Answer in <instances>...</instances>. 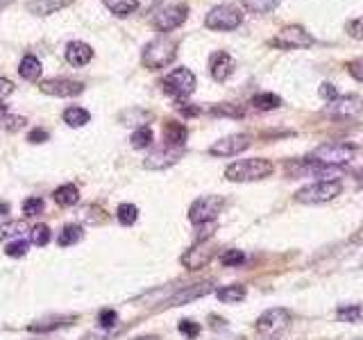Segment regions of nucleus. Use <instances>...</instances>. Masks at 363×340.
<instances>
[{
    "instance_id": "nucleus-39",
    "label": "nucleus",
    "mask_w": 363,
    "mask_h": 340,
    "mask_svg": "<svg viewBox=\"0 0 363 340\" xmlns=\"http://www.w3.org/2000/svg\"><path fill=\"white\" fill-rule=\"evenodd\" d=\"M44 200L42 198H27L23 202V213L25 215H39V213H44Z\"/></svg>"
},
{
    "instance_id": "nucleus-3",
    "label": "nucleus",
    "mask_w": 363,
    "mask_h": 340,
    "mask_svg": "<svg viewBox=\"0 0 363 340\" xmlns=\"http://www.w3.org/2000/svg\"><path fill=\"white\" fill-rule=\"evenodd\" d=\"M177 57V44L173 39L168 37H159L148 41L144 46V53H141V61L144 66L150 70H159V68H166L175 61Z\"/></svg>"
},
{
    "instance_id": "nucleus-13",
    "label": "nucleus",
    "mask_w": 363,
    "mask_h": 340,
    "mask_svg": "<svg viewBox=\"0 0 363 340\" xmlns=\"http://www.w3.org/2000/svg\"><path fill=\"white\" fill-rule=\"evenodd\" d=\"M325 111L329 116L336 118H355L363 113V98L357 94H348V96H338L336 100L327 102Z\"/></svg>"
},
{
    "instance_id": "nucleus-22",
    "label": "nucleus",
    "mask_w": 363,
    "mask_h": 340,
    "mask_svg": "<svg viewBox=\"0 0 363 340\" xmlns=\"http://www.w3.org/2000/svg\"><path fill=\"white\" fill-rule=\"evenodd\" d=\"M216 297L223 304H238V302H243L246 297H248V288L243 284H229V286L218 288Z\"/></svg>"
},
{
    "instance_id": "nucleus-11",
    "label": "nucleus",
    "mask_w": 363,
    "mask_h": 340,
    "mask_svg": "<svg viewBox=\"0 0 363 340\" xmlns=\"http://www.w3.org/2000/svg\"><path fill=\"white\" fill-rule=\"evenodd\" d=\"M250 146H252L250 134H229V137L218 139L209 148V154H214V157H236V154L246 152Z\"/></svg>"
},
{
    "instance_id": "nucleus-48",
    "label": "nucleus",
    "mask_w": 363,
    "mask_h": 340,
    "mask_svg": "<svg viewBox=\"0 0 363 340\" xmlns=\"http://www.w3.org/2000/svg\"><path fill=\"white\" fill-rule=\"evenodd\" d=\"M132 340H159L157 336H139V338H132Z\"/></svg>"
},
{
    "instance_id": "nucleus-21",
    "label": "nucleus",
    "mask_w": 363,
    "mask_h": 340,
    "mask_svg": "<svg viewBox=\"0 0 363 340\" xmlns=\"http://www.w3.org/2000/svg\"><path fill=\"white\" fill-rule=\"evenodd\" d=\"M75 315H57V317H46V320H39L34 325H30L27 329L32 334H48V332H55V329H62V327H68L73 325Z\"/></svg>"
},
{
    "instance_id": "nucleus-40",
    "label": "nucleus",
    "mask_w": 363,
    "mask_h": 340,
    "mask_svg": "<svg viewBox=\"0 0 363 340\" xmlns=\"http://www.w3.org/2000/svg\"><path fill=\"white\" fill-rule=\"evenodd\" d=\"M345 32L352 37V39H357V41H363V16L361 18H352L345 23Z\"/></svg>"
},
{
    "instance_id": "nucleus-9",
    "label": "nucleus",
    "mask_w": 363,
    "mask_h": 340,
    "mask_svg": "<svg viewBox=\"0 0 363 340\" xmlns=\"http://www.w3.org/2000/svg\"><path fill=\"white\" fill-rule=\"evenodd\" d=\"M288 325H291V311L288 308H281V306L268 308V311H264L257 317V332L266 338L279 336Z\"/></svg>"
},
{
    "instance_id": "nucleus-24",
    "label": "nucleus",
    "mask_w": 363,
    "mask_h": 340,
    "mask_svg": "<svg viewBox=\"0 0 363 340\" xmlns=\"http://www.w3.org/2000/svg\"><path fill=\"white\" fill-rule=\"evenodd\" d=\"M18 75H21L25 82H37L42 77V61H39L34 55H25L18 64Z\"/></svg>"
},
{
    "instance_id": "nucleus-8",
    "label": "nucleus",
    "mask_w": 363,
    "mask_h": 340,
    "mask_svg": "<svg viewBox=\"0 0 363 340\" xmlns=\"http://www.w3.org/2000/svg\"><path fill=\"white\" fill-rule=\"evenodd\" d=\"M314 41L316 39L311 37L302 25H286V27H281L277 37H272L268 44L279 50H298V48H311Z\"/></svg>"
},
{
    "instance_id": "nucleus-32",
    "label": "nucleus",
    "mask_w": 363,
    "mask_h": 340,
    "mask_svg": "<svg viewBox=\"0 0 363 340\" xmlns=\"http://www.w3.org/2000/svg\"><path fill=\"white\" fill-rule=\"evenodd\" d=\"M279 3L281 0H243V5L252 14H268V12H272V9H277Z\"/></svg>"
},
{
    "instance_id": "nucleus-46",
    "label": "nucleus",
    "mask_w": 363,
    "mask_h": 340,
    "mask_svg": "<svg viewBox=\"0 0 363 340\" xmlns=\"http://www.w3.org/2000/svg\"><path fill=\"white\" fill-rule=\"evenodd\" d=\"M14 94V82L7 77H0V102Z\"/></svg>"
},
{
    "instance_id": "nucleus-25",
    "label": "nucleus",
    "mask_w": 363,
    "mask_h": 340,
    "mask_svg": "<svg viewBox=\"0 0 363 340\" xmlns=\"http://www.w3.org/2000/svg\"><path fill=\"white\" fill-rule=\"evenodd\" d=\"M53 200L59 204V207H75L79 202V191L75 184H64L53 193Z\"/></svg>"
},
{
    "instance_id": "nucleus-44",
    "label": "nucleus",
    "mask_w": 363,
    "mask_h": 340,
    "mask_svg": "<svg viewBox=\"0 0 363 340\" xmlns=\"http://www.w3.org/2000/svg\"><path fill=\"white\" fill-rule=\"evenodd\" d=\"M318 94H320L322 100H327V102H331V100L338 98V91H336L334 84H331V82H322L320 89H318Z\"/></svg>"
},
{
    "instance_id": "nucleus-30",
    "label": "nucleus",
    "mask_w": 363,
    "mask_h": 340,
    "mask_svg": "<svg viewBox=\"0 0 363 340\" xmlns=\"http://www.w3.org/2000/svg\"><path fill=\"white\" fill-rule=\"evenodd\" d=\"M250 105L255 107L257 111H272V109H277L281 105V98L275 96V94H257V96H252Z\"/></svg>"
},
{
    "instance_id": "nucleus-23",
    "label": "nucleus",
    "mask_w": 363,
    "mask_h": 340,
    "mask_svg": "<svg viewBox=\"0 0 363 340\" xmlns=\"http://www.w3.org/2000/svg\"><path fill=\"white\" fill-rule=\"evenodd\" d=\"M30 234V225L25 220H7L0 222V243L9 239H21V236Z\"/></svg>"
},
{
    "instance_id": "nucleus-38",
    "label": "nucleus",
    "mask_w": 363,
    "mask_h": 340,
    "mask_svg": "<svg viewBox=\"0 0 363 340\" xmlns=\"http://www.w3.org/2000/svg\"><path fill=\"white\" fill-rule=\"evenodd\" d=\"M82 215H84V220H87V222H91V225H100V222H105V220H107L105 209L96 207V204H91V207H87V209L82 211Z\"/></svg>"
},
{
    "instance_id": "nucleus-15",
    "label": "nucleus",
    "mask_w": 363,
    "mask_h": 340,
    "mask_svg": "<svg viewBox=\"0 0 363 340\" xmlns=\"http://www.w3.org/2000/svg\"><path fill=\"white\" fill-rule=\"evenodd\" d=\"M186 16H189L186 5H166L155 14V27L159 32H170V30H175L184 23Z\"/></svg>"
},
{
    "instance_id": "nucleus-4",
    "label": "nucleus",
    "mask_w": 363,
    "mask_h": 340,
    "mask_svg": "<svg viewBox=\"0 0 363 340\" xmlns=\"http://www.w3.org/2000/svg\"><path fill=\"white\" fill-rule=\"evenodd\" d=\"M343 193V182L340 180H318L314 184H307L305 189L295 193V202L300 204H325L336 200Z\"/></svg>"
},
{
    "instance_id": "nucleus-34",
    "label": "nucleus",
    "mask_w": 363,
    "mask_h": 340,
    "mask_svg": "<svg viewBox=\"0 0 363 340\" xmlns=\"http://www.w3.org/2000/svg\"><path fill=\"white\" fill-rule=\"evenodd\" d=\"M30 243L37 247H44L50 243V227L48 225H34L30 227Z\"/></svg>"
},
{
    "instance_id": "nucleus-26",
    "label": "nucleus",
    "mask_w": 363,
    "mask_h": 340,
    "mask_svg": "<svg viewBox=\"0 0 363 340\" xmlns=\"http://www.w3.org/2000/svg\"><path fill=\"white\" fill-rule=\"evenodd\" d=\"M89 120H91V113L84 107L73 105V107H68L64 111V122H66V125H70V127H84Z\"/></svg>"
},
{
    "instance_id": "nucleus-43",
    "label": "nucleus",
    "mask_w": 363,
    "mask_h": 340,
    "mask_svg": "<svg viewBox=\"0 0 363 340\" xmlns=\"http://www.w3.org/2000/svg\"><path fill=\"white\" fill-rule=\"evenodd\" d=\"M177 329H179V334L186 336V338H196V336H200V325L193 322V320H182V322L177 325Z\"/></svg>"
},
{
    "instance_id": "nucleus-47",
    "label": "nucleus",
    "mask_w": 363,
    "mask_h": 340,
    "mask_svg": "<svg viewBox=\"0 0 363 340\" xmlns=\"http://www.w3.org/2000/svg\"><path fill=\"white\" fill-rule=\"evenodd\" d=\"M27 141H30V143H44V141H48V132H46V130H42V127L30 130Z\"/></svg>"
},
{
    "instance_id": "nucleus-28",
    "label": "nucleus",
    "mask_w": 363,
    "mask_h": 340,
    "mask_svg": "<svg viewBox=\"0 0 363 340\" xmlns=\"http://www.w3.org/2000/svg\"><path fill=\"white\" fill-rule=\"evenodd\" d=\"M336 317H338V322L359 325V322L363 320V306H359V304H345V306H338Z\"/></svg>"
},
{
    "instance_id": "nucleus-17",
    "label": "nucleus",
    "mask_w": 363,
    "mask_h": 340,
    "mask_svg": "<svg viewBox=\"0 0 363 340\" xmlns=\"http://www.w3.org/2000/svg\"><path fill=\"white\" fill-rule=\"evenodd\" d=\"M234 68H236V61L229 53H225V50H218V53H214L209 59V73L216 82H225L234 73Z\"/></svg>"
},
{
    "instance_id": "nucleus-5",
    "label": "nucleus",
    "mask_w": 363,
    "mask_h": 340,
    "mask_svg": "<svg viewBox=\"0 0 363 340\" xmlns=\"http://www.w3.org/2000/svg\"><path fill=\"white\" fill-rule=\"evenodd\" d=\"M196 82L198 80L193 75V70H189L186 66H179V68H173L164 77L161 87H164L166 96L175 98V100H184V98H189L196 91Z\"/></svg>"
},
{
    "instance_id": "nucleus-19",
    "label": "nucleus",
    "mask_w": 363,
    "mask_h": 340,
    "mask_svg": "<svg viewBox=\"0 0 363 340\" xmlns=\"http://www.w3.org/2000/svg\"><path fill=\"white\" fill-rule=\"evenodd\" d=\"M186 139H189L186 125H182V122H173V120L166 122V127H164V141H166V146H170V148H184Z\"/></svg>"
},
{
    "instance_id": "nucleus-27",
    "label": "nucleus",
    "mask_w": 363,
    "mask_h": 340,
    "mask_svg": "<svg viewBox=\"0 0 363 340\" xmlns=\"http://www.w3.org/2000/svg\"><path fill=\"white\" fill-rule=\"evenodd\" d=\"M82 236H84V229H82V225H66L64 229H62V234H59V239H57V243H59V247H70V245H75V243H79L82 241Z\"/></svg>"
},
{
    "instance_id": "nucleus-10",
    "label": "nucleus",
    "mask_w": 363,
    "mask_h": 340,
    "mask_svg": "<svg viewBox=\"0 0 363 340\" xmlns=\"http://www.w3.org/2000/svg\"><path fill=\"white\" fill-rule=\"evenodd\" d=\"M216 256V245L211 241H196V245L182 254V265L186 270H200L211 263V259Z\"/></svg>"
},
{
    "instance_id": "nucleus-35",
    "label": "nucleus",
    "mask_w": 363,
    "mask_h": 340,
    "mask_svg": "<svg viewBox=\"0 0 363 340\" xmlns=\"http://www.w3.org/2000/svg\"><path fill=\"white\" fill-rule=\"evenodd\" d=\"M220 263L225 267H236V265H243L246 263V254L241 250H225L220 254Z\"/></svg>"
},
{
    "instance_id": "nucleus-45",
    "label": "nucleus",
    "mask_w": 363,
    "mask_h": 340,
    "mask_svg": "<svg viewBox=\"0 0 363 340\" xmlns=\"http://www.w3.org/2000/svg\"><path fill=\"white\" fill-rule=\"evenodd\" d=\"M348 73L355 77L357 82H363V57L350 61V64H348Z\"/></svg>"
},
{
    "instance_id": "nucleus-7",
    "label": "nucleus",
    "mask_w": 363,
    "mask_h": 340,
    "mask_svg": "<svg viewBox=\"0 0 363 340\" xmlns=\"http://www.w3.org/2000/svg\"><path fill=\"white\" fill-rule=\"evenodd\" d=\"M241 23H243V12L236 5H216L214 9H209L205 18V25L209 30H218V32H231Z\"/></svg>"
},
{
    "instance_id": "nucleus-6",
    "label": "nucleus",
    "mask_w": 363,
    "mask_h": 340,
    "mask_svg": "<svg viewBox=\"0 0 363 340\" xmlns=\"http://www.w3.org/2000/svg\"><path fill=\"white\" fill-rule=\"evenodd\" d=\"M225 207V198H220V195H203V198H198L193 204H191L189 209V220L193 225H214L218 213L223 211Z\"/></svg>"
},
{
    "instance_id": "nucleus-37",
    "label": "nucleus",
    "mask_w": 363,
    "mask_h": 340,
    "mask_svg": "<svg viewBox=\"0 0 363 340\" xmlns=\"http://www.w3.org/2000/svg\"><path fill=\"white\" fill-rule=\"evenodd\" d=\"M27 250H30V241H14V243H9L7 247H5V254L7 256H12V259H21V256H25L27 254Z\"/></svg>"
},
{
    "instance_id": "nucleus-16",
    "label": "nucleus",
    "mask_w": 363,
    "mask_h": 340,
    "mask_svg": "<svg viewBox=\"0 0 363 340\" xmlns=\"http://www.w3.org/2000/svg\"><path fill=\"white\" fill-rule=\"evenodd\" d=\"M182 154H184V148H161L153 154H148L144 159V168L146 170H166L170 166H175V163L182 159Z\"/></svg>"
},
{
    "instance_id": "nucleus-2",
    "label": "nucleus",
    "mask_w": 363,
    "mask_h": 340,
    "mask_svg": "<svg viewBox=\"0 0 363 340\" xmlns=\"http://www.w3.org/2000/svg\"><path fill=\"white\" fill-rule=\"evenodd\" d=\"M355 154H357V148L352 146V143H325V146H318L305 161L314 163V166L340 168L345 166L348 161L355 159Z\"/></svg>"
},
{
    "instance_id": "nucleus-14",
    "label": "nucleus",
    "mask_w": 363,
    "mask_h": 340,
    "mask_svg": "<svg viewBox=\"0 0 363 340\" xmlns=\"http://www.w3.org/2000/svg\"><path fill=\"white\" fill-rule=\"evenodd\" d=\"M42 94L55 96V98H77L84 94V84L77 80H68V77H53V80H46L42 84Z\"/></svg>"
},
{
    "instance_id": "nucleus-42",
    "label": "nucleus",
    "mask_w": 363,
    "mask_h": 340,
    "mask_svg": "<svg viewBox=\"0 0 363 340\" xmlns=\"http://www.w3.org/2000/svg\"><path fill=\"white\" fill-rule=\"evenodd\" d=\"M116 322H118V313L114 311V308H105V311H100L98 325L103 327V329H112Z\"/></svg>"
},
{
    "instance_id": "nucleus-41",
    "label": "nucleus",
    "mask_w": 363,
    "mask_h": 340,
    "mask_svg": "<svg viewBox=\"0 0 363 340\" xmlns=\"http://www.w3.org/2000/svg\"><path fill=\"white\" fill-rule=\"evenodd\" d=\"M0 122H3V127H5V130L16 132V130H21L27 120H25L23 116H14V113H5V116L0 118Z\"/></svg>"
},
{
    "instance_id": "nucleus-49",
    "label": "nucleus",
    "mask_w": 363,
    "mask_h": 340,
    "mask_svg": "<svg viewBox=\"0 0 363 340\" xmlns=\"http://www.w3.org/2000/svg\"><path fill=\"white\" fill-rule=\"evenodd\" d=\"M12 3H14V0H0V9L7 7V5H12Z\"/></svg>"
},
{
    "instance_id": "nucleus-18",
    "label": "nucleus",
    "mask_w": 363,
    "mask_h": 340,
    "mask_svg": "<svg viewBox=\"0 0 363 340\" xmlns=\"http://www.w3.org/2000/svg\"><path fill=\"white\" fill-rule=\"evenodd\" d=\"M94 59V50L84 41H70L66 46V61L73 66H84Z\"/></svg>"
},
{
    "instance_id": "nucleus-33",
    "label": "nucleus",
    "mask_w": 363,
    "mask_h": 340,
    "mask_svg": "<svg viewBox=\"0 0 363 340\" xmlns=\"http://www.w3.org/2000/svg\"><path fill=\"white\" fill-rule=\"evenodd\" d=\"M116 218H118V222H120V225L132 227V225L139 220V209L134 207V204L125 202V204H120V207H118V211H116Z\"/></svg>"
},
{
    "instance_id": "nucleus-36",
    "label": "nucleus",
    "mask_w": 363,
    "mask_h": 340,
    "mask_svg": "<svg viewBox=\"0 0 363 340\" xmlns=\"http://www.w3.org/2000/svg\"><path fill=\"white\" fill-rule=\"evenodd\" d=\"M211 113H214V116H229V118H243V109L241 107H236V105H229V102H223V105H218V107H214L211 109Z\"/></svg>"
},
{
    "instance_id": "nucleus-12",
    "label": "nucleus",
    "mask_w": 363,
    "mask_h": 340,
    "mask_svg": "<svg viewBox=\"0 0 363 340\" xmlns=\"http://www.w3.org/2000/svg\"><path fill=\"white\" fill-rule=\"evenodd\" d=\"M214 282H200V284H191V286H182L177 288V291L168 297V300L164 302L168 308L173 306H184V304H191L193 300H200V297H205L209 293H214Z\"/></svg>"
},
{
    "instance_id": "nucleus-50",
    "label": "nucleus",
    "mask_w": 363,
    "mask_h": 340,
    "mask_svg": "<svg viewBox=\"0 0 363 340\" xmlns=\"http://www.w3.org/2000/svg\"><path fill=\"white\" fill-rule=\"evenodd\" d=\"M9 211V207H7V204H0V215H5Z\"/></svg>"
},
{
    "instance_id": "nucleus-20",
    "label": "nucleus",
    "mask_w": 363,
    "mask_h": 340,
    "mask_svg": "<svg viewBox=\"0 0 363 340\" xmlns=\"http://www.w3.org/2000/svg\"><path fill=\"white\" fill-rule=\"evenodd\" d=\"M70 3H73V0H30L27 9L34 16H48V14L59 12V9H64Z\"/></svg>"
},
{
    "instance_id": "nucleus-31",
    "label": "nucleus",
    "mask_w": 363,
    "mask_h": 340,
    "mask_svg": "<svg viewBox=\"0 0 363 340\" xmlns=\"http://www.w3.org/2000/svg\"><path fill=\"white\" fill-rule=\"evenodd\" d=\"M153 141H155V132L150 130L148 125H141V127L132 134V139H129V143H132L134 150L150 148V146H153Z\"/></svg>"
},
{
    "instance_id": "nucleus-51",
    "label": "nucleus",
    "mask_w": 363,
    "mask_h": 340,
    "mask_svg": "<svg viewBox=\"0 0 363 340\" xmlns=\"http://www.w3.org/2000/svg\"><path fill=\"white\" fill-rule=\"evenodd\" d=\"M361 184H363V170H361Z\"/></svg>"
},
{
    "instance_id": "nucleus-1",
    "label": "nucleus",
    "mask_w": 363,
    "mask_h": 340,
    "mask_svg": "<svg viewBox=\"0 0 363 340\" xmlns=\"http://www.w3.org/2000/svg\"><path fill=\"white\" fill-rule=\"evenodd\" d=\"M272 170H275V166H272V161H268V159H261V157L238 159V161L229 163V166L225 168V180L236 182V184L259 182V180L270 177Z\"/></svg>"
},
{
    "instance_id": "nucleus-29",
    "label": "nucleus",
    "mask_w": 363,
    "mask_h": 340,
    "mask_svg": "<svg viewBox=\"0 0 363 340\" xmlns=\"http://www.w3.org/2000/svg\"><path fill=\"white\" fill-rule=\"evenodd\" d=\"M103 3L116 16H129L139 9V0H103Z\"/></svg>"
}]
</instances>
